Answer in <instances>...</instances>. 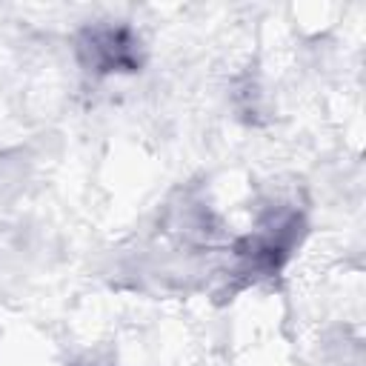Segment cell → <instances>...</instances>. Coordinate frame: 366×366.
Returning <instances> with one entry per match:
<instances>
[{
	"label": "cell",
	"instance_id": "cell-1",
	"mask_svg": "<svg viewBox=\"0 0 366 366\" xmlns=\"http://www.w3.org/2000/svg\"><path fill=\"white\" fill-rule=\"evenodd\" d=\"M94 54L103 69H134L137 66V51L134 40L126 29H109L92 37Z\"/></svg>",
	"mask_w": 366,
	"mask_h": 366
}]
</instances>
